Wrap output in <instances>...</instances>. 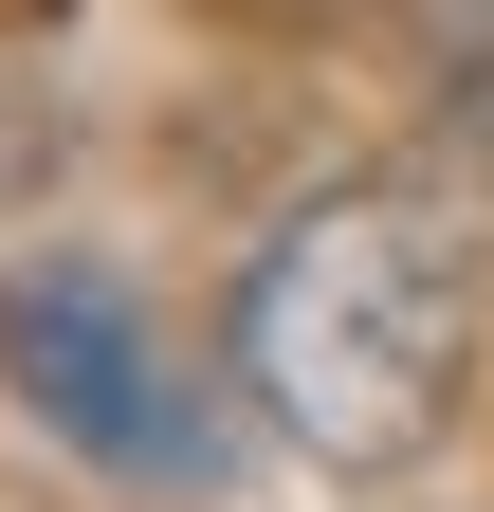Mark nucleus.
Masks as SVG:
<instances>
[{
    "instance_id": "f257e3e1",
    "label": "nucleus",
    "mask_w": 494,
    "mask_h": 512,
    "mask_svg": "<svg viewBox=\"0 0 494 512\" xmlns=\"http://www.w3.org/2000/svg\"><path fill=\"white\" fill-rule=\"evenodd\" d=\"M458 366H476V275L421 202H312L257 238L238 275V384L293 458L330 476H403L421 439L458 421Z\"/></svg>"
},
{
    "instance_id": "f03ea898",
    "label": "nucleus",
    "mask_w": 494,
    "mask_h": 512,
    "mask_svg": "<svg viewBox=\"0 0 494 512\" xmlns=\"http://www.w3.org/2000/svg\"><path fill=\"white\" fill-rule=\"evenodd\" d=\"M0 384H19L37 439H74V458L129 476V494H202L220 476V403L183 384V348L92 256H19V275H0Z\"/></svg>"
}]
</instances>
